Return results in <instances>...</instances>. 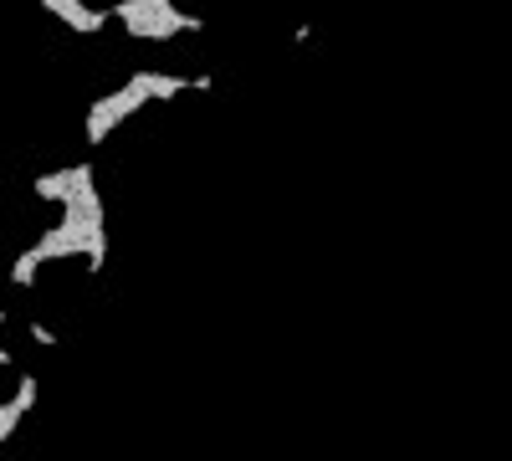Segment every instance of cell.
<instances>
[{"label": "cell", "instance_id": "cell-4", "mask_svg": "<svg viewBox=\"0 0 512 461\" xmlns=\"http://www.w3.org/2000/svg\"><path fill=\"white\" fill-rule=\"evenodd\" d=\"M88 190H98V170L88 159H82V164H62V170H47V175L31 180V195L47 200V205H72L77 195H88Z\"/></svg>", "mask_w": 512, "mask_h": 461}, {"label": "cell", "instance_id": "cell-6", "mask_svg": "<svg viewBox=\"0 0 512 461\" xmlns=\"http://www.w3.org/2000/svg\"><path fill=\"white\" fill-rule=\"evenodd\" d=\"M36 395H41V380H36V374L26 369L21 380H16V390H11L6 400H0V446H6V441H16V426H21L26 415L36 410Z\"/></svg>", "mask_w": 512, "mask_h": 461}, {"label": "cell", "instance_id": "cell-8", "mask_svg": "<svg viewBox=\"0 0 512 461\" xmlns=\"http://www.w3.org/2000/svg\"><path fill=\"white\" fill-rule=\"evenodd\" d=\"M26 333H31V344H41V349H57V333H52L47 323H26Z\"/></svg>", "mask_w": 512, "mask_h": 461}, {"label": "cell", "instance_id": "cell-5", "mask_svg": "<svg viewBox=\"0 0 512 461\" xmlns=\"http://www.w3.org/2000/svg\"><path fill=\"white\" fill-rule=\"evenodd\" d=\"M41 11L62 21L72 36H98L103 26H113V6H88V0H41Z\"/></svg>", "mask_w": 512, "mask_h": 461}, {"label": "cell", "instance_id": "cell-3", "mask_svg": "<svg viewBox=\"0 0 512 461\" xmlns=\"http://www.w3.org/2000/svg\"><path fill=\"white\" fill-rule=\"evenodd\" d=\"M113 21L134 41H180L205 31V16L185 11L180 0H113Z\"/></svg>", "mask_w": 512, "mask_h": 461}, {"label": "cell", "instance_id": "cell-2", "mask_svg": "<svg viewBox=\"0 0 512 461\" xmlns=\"http://www.w3.org/2000/svg\"><path fill=\"white\" fill-rule=\"evenodd\" d=\"M31 251L41 257V267L82 257V262H88V272L98 277L108 267V211H103V190H88V195H77L72 205H62V221L41 231L31 241Z\"/></svg>", "mask_w": 512, "mask_h": 461}, {"label": "cell", "instance_id": "cell-7", "mask_svg": "<svg viewBox=\"0 0 512 461\" xmlns=\"http://www.w3.org/2000/svg\"><path fill=\"white\" fill-rule=\"evenodd\" d=\"M36 277H41V257H36V251L26 246L21 257L11 262V282H16V287H36Z\"/></svg>", "mask_w": 512, "mask_h": 461}, {"label": "cell", "instance_id": "cell-1", "mask_svg": "<svg viewBox=\"0 0 512 461\" xmlns=\"http://www.w3.org/2000/svg\"><path fill=\"white\" fill-rule=\"evenodd\" d=\"M210 88H216V77H210V72L185 77V72L139 67V72H128L113 93H103V98L88 103V113H82V144L103 149L134 113H144V108H154V103H169V98H180V93H210Z\"/></svg>", "mask_w": 512, "mask_h": 461}]
</instances>
